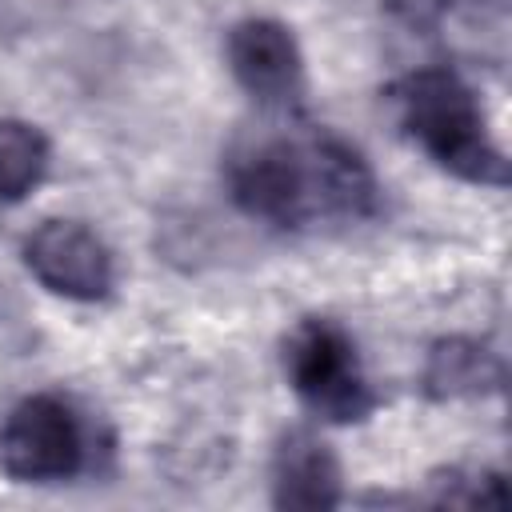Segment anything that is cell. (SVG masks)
<instances>
[{
	"mask_svg": "<svg viewBox=\"0 0 512 512\" xmlns=\"http://www.w3.org/2000/svg\"><path fill=\"white\" fill-rule=\"evenodd\" d=\"M24 268L56 296L104 300L116 284L108 244L80 220H44L24 236Z\"/></svg>",
	"mask_w": 512,
	"mask_h": 512,
	"instance_id": "5",
	"label": "cell"
},
{
	"mask_svg": "<svg viewBox=\"0 0 512 512\" xmlns=\"http://www.w3.org/2000/svg\"><path fill=\"white\" fill-rule=\"evenodd\" d=\"M48 136L16 116H0V200L16 204L48 176Z\"/></svg>",
	"mask_w": 512,
	"mask_h": 512,
	"instance_id": "9",
	"label": "cell"
},
{
	"mask_svg": "<svg viewBox=\"0 0 512 512\" xmlns=\"http://www.w3.org/2000/svg\"><path fill=\"white\" fill-rule=\"evenodd\" d=\"M224 172L240 212L288 232L320 220H368L380 208V184L368 160L332 132L240 140Z\"/></svg>",
	"mask_w": 512,
	"mask_h": 512,
	"instance_id": "1",
	"label": "cell"
},
{
	"mask_svg": "<svg viewBox=\"0 0 512 512\" xmlns=\"http://www.w3.org/2000/svg\"><path fill=\"white\" fill-rule=\"evenodd\" d=\"M504 384V360L468 336H444L428 348L424 360V392L432 400H472L500 392Z\"/></svg>",
	"mask_w": 512,
	"mask_h": 512,
	"instance_id": "8",
	"label": "cell"
},
{
	"mask_svg": "<svg viewBox=\"0 0 512 512\" xmlns=\"http://www.w3.org/2000/svg\"><path fill=\"white\" fill-rule=\"evenodd\" d=\"M388 100L404 136L444 172L488 188L508 184V160L488 132L476 92L452 68H416L388 88Z\"/></svg>",
	"mask_w": 512,
	"mask_h": 512,
	"instance_id": "2",
	"label": "cell"
},
{
	"mask_svg": "<svg viewBox=\"0 0 512 512\" xmlns=\"http://www.w3.org/2000/svg\"><path fill=\"white\" fill-rule=\"evenodd\" d=\"M236 84L264 108H292L304 96V56L288 24L248 16L228 28L224 40Z\"/></svg>",
	"mask_w": 512,
	"mask_h": 512,
	"instance_id": "6",
	"label": "cell"
},
{
	"mask_svg": "<svg viewBox=\"0 0 512 512\" xmlns=\"http://www.w3.org/2000/svg\"><path fill=\"white\" fill-rule=\"evenodd\" d=\"M88 428L80 412L56 396H24L0 424V468L20 484H60L84 472Z\"/></svg>",
	"mask_w": 512,
	"mask_h": 512,
	"instance_id": "4",
	"label": "cell"
},
{
	"mask_svg": "<svg viewBox=\"0 0 512 512\" xmlns=\"http://www.w3.org/2000/svg\"><path fill=\"white\" fill-rule=\"evenodd\" d=\"M380 4L392 20H400L412 32H432L452 8V0H380Z\"/></svg>",
	"mask_w": 512,
	"mask_h": 512,
	"instance_id": "11",
	"label": "cell"
},
{
	"mask_svg": "<svg viewBox=\"0 0 512 512\" xmlns=\"http://www.w3.org/2000/svg\"><path fill=\"white\" fill-rule=\"evenodd\" d=\"M344 500L340 464L312 428H288L272 448V504L288 512H320Z\"/></svg>",
	"mask_w": 512,
	"mask_h": 512,
	"instance_id": "7",
	"label": "cell"
},
{
	"mask_svg": "<svg viewBox=\"0 0 512 512\" xmlns=\"http://www.w3.org/2000/svg\"><path fill=\"white\" fill-rule=\"evenodd\" d=\"M292 392L332 424H356L376 408L352 336L328 316H304L280 348Z\"/></svg>",
	"mask_w": 512,
	"mask_h": 512,
	"instance_id": "3",
	"label": "cell"
},
{
	"mask_svg": "<svg viewBox=\"0 0 512 512\" xmlns=\"http://www.w3.org/2000/svg\"><path fill=\"white\" fill-rule=\"evenodd\" d=\"M432 504H448V508H488V504H504L508 492H504V476L500 472H488V468H448V472H436L432 480Z\"/></svg>",
	"mask_w": 512,
	"mask_h": 512,
	"instance_id": "10",
	"label": "cell"
}]
</instances>
